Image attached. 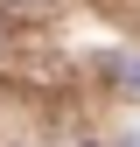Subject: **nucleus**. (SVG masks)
Here are the masks:
<instances>
[{
	"mask_svg": "<svg viewBox=\"0 0 140 147\" xmlns=\"http://www.w3.org/2000/svg\"><path fill=\"white\" fill-rule=\"evenodd\" d=\"M21 7H42V0H21Z\"/></svg>",
	"mask_w": 140,
	"mask_h": 147,
	"instance_id": "nucleus-2",
	"label": "nucleus"
},
{
	"mask_svg": "<svg viewBox=\"0 0 140 147\" xmlns=\"http://www.w3.org/2000/svg\"><path fill=\"white\" fill-rule=\"evenodd\" d=\"M105 70H112L119 91H140V56H105Z\"/></svg>",
	"mask_w": 140,
	"mask_h": 147,
	"instance_id": "nucleus-1",
	"label": "nucleus"
}]
</instances>
